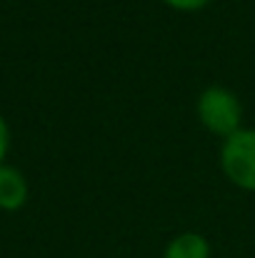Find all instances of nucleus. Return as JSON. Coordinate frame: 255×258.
<instances>
[{
  "label": "nucleus",
  "instance_id": "1",
  "mask_svg": "<svg viewBox=\"0 0 255 258\" xmlns=\"http://www.w3.org/2000/svg\"><path fill=\"white\" fill-rule=\"evenodd\" d=\"M195 113L200 125L220 138H230L240 131L243 123V105L238 95L225 86H208L195 103Z\"/></svg>",
  "mask_w": 255,
  "mask_h": 258
},
{
  "label": "nucleus",
  "instance_id": "2",
  "mask_svg": "<svg viewBox=\"0 0 255 258\" xmlns=\"http://www.w3.org/2000/svg\"><path fill=\"white\" fill-rule=\"evenodd\" d=\"M220 168L235 188L255 193V128H240L225 138L220 148Z\"/></svg>",
  "mask_w": 255,
  "mask_h": 258
},
{
  "label": "nucleus",
  "instance_id": "3",
  "mask_svg": "<svg viewBox=\"0 0 255 258\" xmlns=\"http://www.w3.org/2000/svg\"><path fill=\"white\" fill-rule=\"evenodd\" d=\"M28 201V180L13 166H0V208L20 211Z\"/></svg>",
  "mask_w": 255,
  "mask_h": 258
},
{
  "label": "nucleus",
  "instance_id": "4",
  "mask_svg": "<svg viewBox=\"0 0 255 258\" xmlns=\"http://www.w3.org/2000/svg\"><path fill=\"white\" fill-rule=\"evenodd\" d=\"M163 258H210V243L203 233L185 231L170 238L163 251Z\"/></svg>",
  "mask_w": 255,
  "mask_h": 258
},
{
  "label": "nucleus",
  "instance_id": "5",
  "mask_svg": "<svg viewBox=\"0 0 255 258\" xmlns=\"http://www.w3.org/2000/svg\"><path fill=\"white\" fill-rule=\"evenodd\" d=\"M163 3L178 13H198L210 5V0H163Z\"/></svg>",
  "mask_w": 255,
  "mask_h": 258
},
{
  "label": "nucleus",
  "instance_id": "6",
  "mask_svg": "<svg viewBox=\"0 0 255 258\" xmlns=\"http://www.w3.org/2000/svg\"><path fill=\"white\" fill-rule=\"evenodd\" d=\"M8 148H10V131H8L5 118L0 115V166H3V161L8 156Z\"/></svg>",
  "mask_w": 255,
  "mask_h": 258
}]
</instances>
